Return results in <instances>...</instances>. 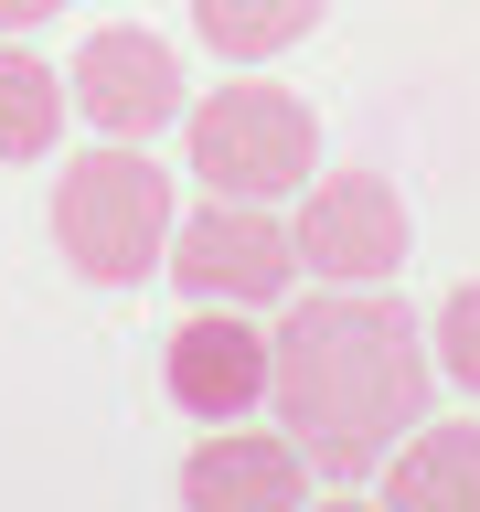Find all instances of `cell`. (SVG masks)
Returning a JSON list of instances; mask_svg holds the SVG:
<instances>
[{
  "label": "cell",
  "instance_id": "6da1fadb",
  "mask_svg": "<svg viewBox=\"0 0 480 512\" xmlns=\"http://www.w3.org/2000/svg\"><path fill=\"white\" fill-rule=\"evenodd\" d=\"M427 395H438L427 320L384 288H320L267 331V406L331 480H363L406 427H427Z\"/></svg>",
  "mask_w": 480,
  "mask_h": 512
},
{
  "label": "cell",
  "instance_id": "7a4b0ae2",
  "mask_svg": "<svg viewBox=\"0 0 480 512\" xmlns=\"http://www.w3.org/2000/svg\"><path fill=\"white\" fill-rule=\"evenodd\" d=\"M171 171L150 160V139H107V150L64 160L54 182V256L86 288H139L150 267H171Z\"/></svg>",
  "mask_w": 480,
  "mask_h": 512
},
{
  "label": "cell",
  "instance_id": "3957f363",
  "mask_svg": "<svg viewBox=\"0 0 480 512\" xmlns=\"http://www.w3.org/2000/svg\"><path fill=\"white\" fill-rule=\"evenodd\" d=\"M182 150H192V171H203L214 192H235V203H278V192L310 182L320 118L288 86H267V75H235V86H214V96L182 107Z\"/></svg>",
  "mask_w": 480,
  "mask_h": 512
},
{
  "label": "cell",
  "instance_id": "277c9868",
  "mask_svg": "<svg viewBox=\"0 0 480 512\" xmlns=\"http://www.w3.org/2000/svg\"><path fill=\"white\" fill-rule=\"evenodd\" d=\"M299 267L331 288H384L395 267H406L416 246V214L406 192L384 182V171H320V182H299Z\"/></svg>",
  "mask_w": 480,
  "mask_h": 512
},
{
  "label": "cell",
  "instance_id": "5b68a950",
  "mask_svg": "<svg viewBox=\"0 0 480 512\" xmlns=\"http://www.w3.org/2000/svg\"><path fill=\"white\" fill-rule=\"evenodd\" d=\"M171 278H182V299L267 310V299H288V288H299V235H288L267 203H235V192H214L203 214L171 224Z\"/></svg>",
  "mask_w": 480,
  "mask_h": 512
},
{
  "label": "cell",
  "instance_id": "8992f818",
  "mask_svg": "<svg viewBox=\"0 0 480 512\" xmlns=\"http://www.w3.org/2000/svg\"><path fill=\"white\" fill-rule=\"evenodd\" d=\"M64 86H75V118L107 128V139H150V128H171L192 107L182 96V54H171L160 32H139V22L86 32V54H75Z\"/></svg>",
  "mask_w": 480,
  "mask_h": 512
},
{
  "label": "cell",
  "instance_id": "52a82bcc",
  "mask_svg": "<svg viewBox=\"0 0 480 512\" xmlns=\"http://www.w3.org/2000/svg\"><path fill=\"white\" fill-rule=\"evenodd\" d=\"M160 384H171V406L224 427V416H246L267 395V331L246 310H224V299H192V320H171V342H160Z\"/></svg>",
  "mask_w": 480,
  "mask_h": 512
},
{
  "label": "cell",
  "instance_id": "ba28073f",
  "mask_svg": "<svg viewBox=\"0 0 480 512\" xmlns=\"http://www.w3.org/2000/svg\"><path fill=\"white\" fill-rule=\"evenodd\" d=\"M310 491V448L288 438V427H235L224 416L214 438L182 459V502L192 512H278Z\"/></svg>",
  "mask_w": 480,
  "mask_h": 512
},
{
  "label": "cell",
  "instance_id": "9c48e42d",
  "mask_svg": "<svg viewBox=\"0 0 480 512\" xmlns=\"http://www.w3.org/2000/svg\"><path fill=\"white\" fill-rule=\"evenodd\" d=\"M384 491L406 512H480V427H406V448H384Z\"/></svg>",
  "mask_w": 480,
  "mask_h": 512
},
{
  "label": "cell",
  "instance_id": "30bf717a",
  "mask_svg": "<svg viewBox=\"0 0 480 512\" xmlns=\"http://www.w3.org/2000/svg\"><path fill=\"white\" fill-rule=\"evenodd\" d=\"M331 0H192V32L214 43L224 64H267L288 43H310Z\"/></svg>",
  "mask_w": 480,
  "mask_h": 512
},
{
  "label": "cell",
  "instance_id": "8fae6325",
  "mask_svg": "<svg viewBox=\"0 0 480 512\" xmlns=\"http://www.w3.org/2000/svg\"><path fill=\"white\" fill-rule=\"evenodd\" d=\"M64 107H75V86H54V64L0 43V160H43L64 139Z\"/></svg>",
  "mask_w": 480,
  "mask_h": 512
},
{
  "label": "cell",
  "instance_id": "7c38bea8",
  "mask_svg": "<svg viewBox=\"0 0 480 512\" xmlns=\"http://www.w3.org/2000/svg\"><path fill=\"white\" fill-rule=\"evenodd\" d=\"M427 352H438V374L459 384V395H480V278H459L427 310Z\"/></svg>",
  "mask_w": 480,
  "mask_h": 512
},
{
  "label": "cell",
  "instance_id": "4fadbf2b",
  "mask_svg": "<svg viewBox=\"0 0 480 512\" xmlns=\"http://www.w3.org/2000/svg\"><path fill=\"white\" fill-rule=\"evenodd\" d=\"M64 0H0V32H32V22H54Z\"/></svg>",
  "mask_w": 480,
  "mask_h": 512
}]
</instances>
